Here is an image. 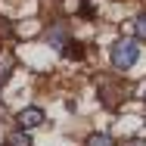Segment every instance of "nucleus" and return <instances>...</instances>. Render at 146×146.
I'll use <instances>...</instances> for the list:
<instances>
[{"label": "nucleus", "instance_id": "f257e3e1", "mask_svg": "<svg viewBox=\"0 0 146 146\" xmlns=\"http://www.w3.org/2000/svg\"><path fill=\"white\" fill-rule=\"evenodd\" d=\"M137 56H140L137 40H115L112 44V65H115L118 72H127L137 62Z\"/></svg>", "mask_w": 146, "mask_h": 146}, {"label": "nucleus", "instance_id": "f03ea898", "mask_svg": "<svg viewBox=\"0 0 146 146\" xmlns=\"http://www.w3.org/2000/svg\"><path fill=\"white\" fill-rule=\"evenodd\" d=\"M37 124H44V112H40V109L31 106V109H22V112H19V127L28 131V127H37Z\"/></svg>", "mask_w": 146, "mask_h": 146}, {"label": "nucleus", "instance_id": "7ed1b4c3", "mask_svg": "<svg viewBox=\"0 0 146 146\" xmlns=\"http://www.w3.org/2000/svg\"><path fill=\"white\" fill-rule=\"evenodd\" d=\"M47 40H50L53 47H65L68 34H65V28H50V34H47Z\"/></svg>", "mask_w": 146, "mask_h": 146}, {"label": "nucleus", "instance_id": "20e7f679", "mask_svg": "<svg viewBox=\"0 0 146 146\" xmlns=\"http://www.w3.org/2000/svg\"><path fill=\"white\" fill-rule=\"evenodd\" d=\"M87 146H115V140H112L109 134H93L87 140Z\"/></svg>", "mask_w": 146, "mask_h": 146}, {"label": "nucleus", "instance_id": "39448f33", "mask_svg": "<svg viewBox=\"0 0 146 146\" xmlns=\"http://www.w3.org/2000/svg\"><path fill=\"white\" fill-rule=\"evenodd\" d=\"M13 75V59L0 56V84H6V78Z\"/></svg>", "mask_w": 146, "mask_h": 146}, {"label": "nucleus", "instance_id": "423d86ee", "mask_svg": "<svg viewBox=\"0 0 146 146\" xmlns=\"http://www.w3.org/2000/svg\"><path fill=\"white\" fill-rule=\"evenodd\" d=\"M6 146H31V140H28V134H9Z\"/></svg>", "mask_w": 146, "mask_h": 146}, {"label": "nucleus", "instance_id": "0eeeda50", "mask_svg": "<svg viewBox=\"0 0 146 146\" xmlns=\"http://www.w3.org/2000/svg\"><path fill=\"white\" fill-rule=\"evenodd\" d=\"M134 31H137V37H140V40H146V13H143V16H137Z\"/></svg>", "mask_w": 146, "mask_h": 146}, {"label": "nucleus", "instance_id": "6e6552de", "mask_svg": "<svg viewBox=\"0 0 146 146\" xmlns=\"http://www.w3.org/2000/svg\"><path fill=\"white\" fill-rule=\"evenodd\" d=\"M131 146H146V143H143V140H134V143H131Z\"/></svg>", "mask_w": 146, "mask_h": 146}, {"label": "nucleus", "instance_id": "1a4fd4ad", "mask_svg": "<svg viewBox=\"0 0 146 146\" xmlns=\"http://www.w3.org/2000/svg\"><path fill=\"white\" fill-rule=\"evenodd\" d=\"M140 93H143V100H146V81H143V87H140Z\"/></svg>", "mask_w": 146, "mask_h": 146}]
</instances>
